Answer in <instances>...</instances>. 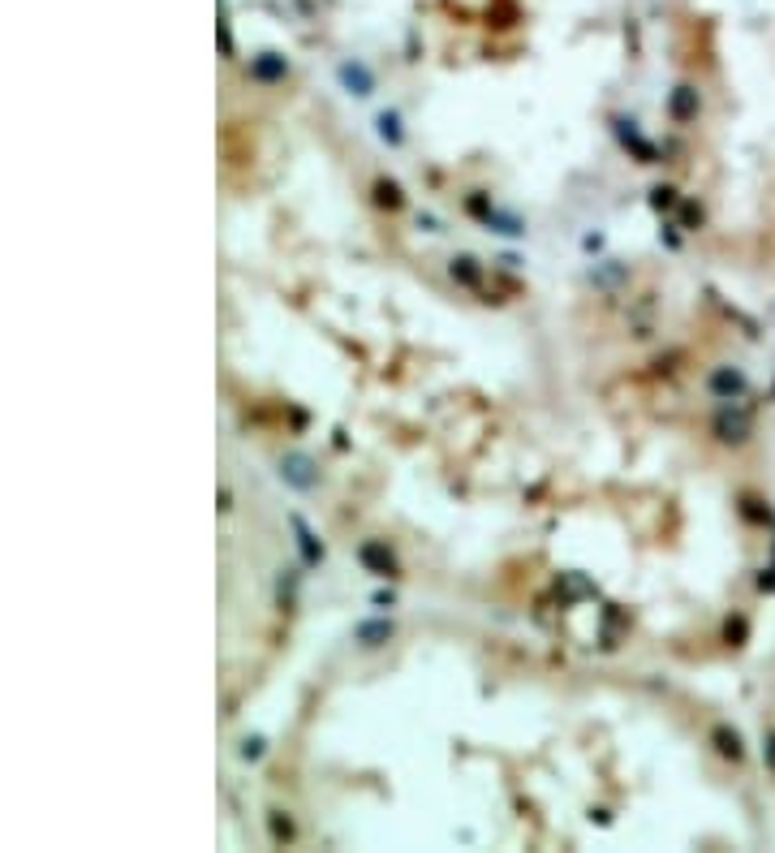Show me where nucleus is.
Masks as SVG:
<instances>
[{
	"mask_svg": "<svg viewBox=\"0 0 775 853\" xmlns=\"http://www.w3.org/2000/svg\"><path fill=\"white\" fill-rule=\"evenodd\" d=\"M379 138H384V142H401V121L392 113L379 116Z\"/></svg>",
	"mask_w": 775,
	"mask_h": 853,
	"instance_id": "20e7f679",
	"label": "nucleus"
},
{
	"mask_svg": "<svg viewBox=\"0 0 775 853\" xmlns=\"http://www.w3.org/2000/svg\"><path fill=\"white\" fill-rule=\"evenodd\" d=\"M259 755H263V741H259V737H254V741H246V746H242V758H259Z\"/></svg>",
	"mask_w": 775,
	"mask_h": 853,
	"instance_id": "39448f33",
	"label": "nucleus"
},
{
	"mask_svg": "<svg viewBox=\"0 0 775 853\" xmlns=\"http://www.w3.org/2000/svg\"><path fill=\"white\" fill-rule=\"evenodd\" d=\"M341 78H345V87L353 91V96H370V74H367V69H353V65H345V69H341Z\"/></svg>",
	"mask_w": 775,
	"mask_h": 853,
	"instance_id": "7ed1b4c3",
	"label": "nucleus"
},
{
	"mask_svg": "<svg viewBox=\"0 0 775 853\" xmlns=\"http://www.w3.org/2000/svg\"><path fill=\"white\" fill-rule=\"evenodd\" d=\"M280 479H285V483H293V487H302V491H310L319 474H315L310 457H302V453H289V457L280 462Z\"/></svg>",
	"mask_w": 775,
	"mask_h": 853,
	"instance_id": "f257e3e1",
	"label": "nucleus"
},
{
	"mask_svg": "<svg viewBox=\"0 0 775 853\" xmlns=\"http://www.w3.org/2000/svg\"><path fill=\"white\" fill-rule=\"evenodd\" d=\"M388 638H392V625H388V620H362V625H358V642H362V647H379V642H388Z\"/></svg>",
	"mask_w": 775,
	"mask_h": 853,
	"instance_id": "f03ea898",
	"label": "nucleus"
}]
</instances>
